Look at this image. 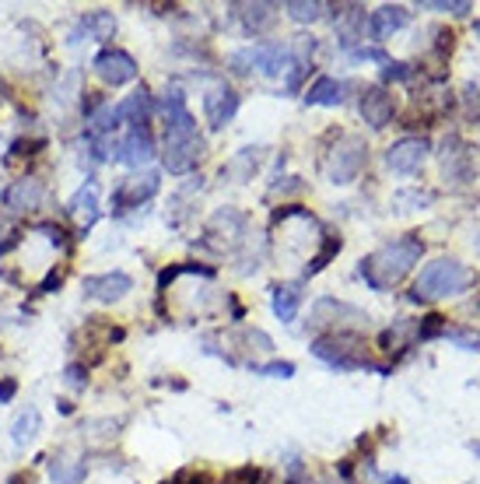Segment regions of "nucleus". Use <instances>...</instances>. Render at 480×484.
Segmentation results:
<instances>
[{
    "label": "nucleus",
    "instance_id": "1",
    "mask_svg": "<svg viewBox=\"0 0 480 484\" xmlns=\"http://www.w3.org/2000/svg\"><path fill=\"white\" fill-rule=\"evenodd\" d=\"M165 116H169V123H165V151H161V159H165V169L172 176H186L189 169H197V161L204 159L207 144L200 138V130H197L193 113L186 109V95L179 88L165 92Z\"/></svg>",
    "mask_w": 480,
    "mask_h": 484
},
{
    "label": "nucleus",
    "instance_id": "2",
    "mask_svg": "<svg viewBox=\"0 0 480 484\" xmlns=\"http://www.w3.org/2000/svg\"><path fill=\"white\" fill-rule=\"evenodd\" d=\"M424 256V242H421V235H400V239H393L386 242L383 250H375L372 256L362 260V277H365V284L372 292H389L393 284H400L403 277L414 271V263Z\"/></svg>",
    "mask_w": 480,
    "mask_h": 484
},
{
    "label": "nucleus",
    "instance_id": "3",
    "mask_svg": "<svg viewBox=\"0 0 480 484\" xmlns=\"http://www.w3.org/2000/svg\"><path fill=\"white\" fill-rule=\"evenodd\" d=\"M474 284H477V274H474L466 263H459L456 256H438V260H432V263L421 271V277L414 281L411 299L414 302L453 299V295L470 292Z\"/></svg>",
    "mask_w": 480,
    "mask_h": 484
},
{
    "label": "nucleus",
    "instance_id": "4",
    "mask_svg": "<svg viewBox=\"0 0 480 484\" xmlns=\"http://www.w3.org/2000/svg\"><path fill=\"white\" fill-rule=\"evenodd\" d=\"M312 355L341 372L375 369V366L368 362L365 341H362L358 334H351V330H333V334H326V337H316V341H312Z\"/></svg>",
    "mask_w": 480,
    "mask_h": 484
},
{
    "label": "nucleus",
    "instance_id": "5",
    "mask_svg": "<svg viewBox=\"0 0 480 484\" xmlns=\"http://www.w3.org/2000/svg\"><path fill=\"white\" fill-rule=\"evenodd\" d=\"M365 161H368L365 140L358 138V134H341V138H337V144L330 148V159H326V176H330V183L347 186V183H354V180L362 176Z\"/></svg>",
    "mask_w": 480,
    "mask_h": 484
},
{
    "label": "nucleus",
    "instance_id": "6",
    "mask_svg": "<svg viewBox=\"0 0 480 484\" xmlns=\"http://www.w3.org/2000/svg\"><path fill=\"white\" fill-rule=\"evenodd\" d=\"M158 186H161L158 172H134V176L119 180V186L113 190V214H123V211L148 204L158 193Z\"/></svg>",
    "mask_w": 480,
    "mask_h": 484
},
{
    "label": "nucleus",
    "instance_id": "7",
    "mask_svg": "<svg viewBox=\"0 0 480 484\" xmlns=\"http://www.w3.org/2000/svg\"><path fill=\"white\" fill-rule=\"evenodd\" d=\"M442 172H445V180H453L456 186H466L474 180V151L456 134H449V138L442 140Z\"/></svg>",
    "mask_w": 480,
    "mask_h": 484
},
{
    "label": "nucleus",
    "instance_id": "8",
    "mask_svg": "<svg viewBox=\"0 0 480 484\" xmlns=\"http://www.w3.org/2000/svg\"><path fill=\"white\" fill-rule=\"evenodd\" d=\"M428 151H432V144L424 138H403L386 148V165L393 172H400V176H414L424 165Z\"/></svg>",
    "mask_w": 480,
    "mask_h": 484
},
{
    "label": "nucleus",
    "instance_id": "9",
    "mask_svg": "<svg viewBox=\"0 0 480 484\" xmlns=\"http://www.w3.org/2000/svg\"><path fill=\"white\" fill-rule=\"evenodd\" d=\"M95 74L106 81V85H127V81H134L138 77V60L127 53V49H102L98 57H95Z\"/></svg>",
    "mask_w": 480,
    "mask_h": 484
},
{
    "label": "nucleus",
    "instance_id": "10",
    "mask_svg": "<svg viewBox=\"0 0 480 484\" xmlns=\"http://www.w3.org/2000/svg\"><path fill=\"white\" fill-rule=\"evenodd\" d=\"M358 109H362V119H365L372 130H383L393 123V113H396V106H393V95L383 88V85H372L362 92L358 98Z\"/></svg>",
    "mask_w": 480,
    "mask_h": 484
},
{
    "label": "nucleus",
    "instance_id": "11",
    "mask_svg": "<svg viewBox=\"0 0 480 484\" xmlns=\"http://www.w3.org/2000/svg\"><path fill=\"white\" fill-rule=\"evenodd\" d=\"M235 113H239V92H235V88H229V85H214V88L204 95V116L214 130L229 127L231 119H235Z\"/></svg>",
    "mask_w": 480,
    "mask_h": 484
},
{
    "label": "nucleus",
    "instance_id": "12",
    "mask_svg": "<svg viewBox=\"0 0 480 484\" xmlns=\"http://www.w3.org/2000/svg\"><path fill=\"white\" fill-rule=\"evenodd\" d=\"M119 159L127 161V165H148V161L155 159V138H151V127L148 123H130V130H127V138H123V148H119Z\"/></svg>",
    "mask_w": 480,
    "mask_h": 484
},
{
    "label": "nucleus",
    "instance_id": "13",
    "mask_svg": "<svg viewBox=\"0 0 480 484\" xmlns=\"http://www.w3.org/2000/svg\"><path fill=\"white\" fill-rule=\"evenodd\" d=\"M326 323H333V326H343V323L362 326V323H368V313H362L358 305H347V302L320 299L312 305V326H326Z\"/></svg>",
    "mask_w": 480,
    "mask_h": 484
},
{
    "label": "nucleus",
    "instance_id": "14",
    "mask_svg": "<svg viewBox=\"0 0 480 484\" xmlns=\"http://www.w3.org/2000/svg\"><path fill=\"white\" fill-rule=\"evenodd\" d=\"M130 288H134V281H130V274H123V271L85 277V295L95 302H119Z\"/></svg>",
    "mask_w": 480,
    "mask_h": 484
},
{
    "label": "nucleus",
    "instance_id": "15",
    "mask_svg": "<svg viewBox=\"0 0 480 484\" xmlns=\"http://www.w3.org/2000/svg\"><path fill=\"white\" fill-rule=\"evenodd\" d=\"M407 22H411V11H407V7H400V4H383V7H375L372 18H368V36H372L375 43H383L393 32H400Z\"/></svg>",
    "mask_w": 480,
    "mask_h": 484
},
{
    "label": "nucleus",
    "instance_id": "16",
    "mask_svg": "<svg viewBox=\"0 0 480 484\" xmlns=\"http://www.w3.org/2000/svg\"><path fill=\"white\" fill-rule=\"evenodd\" d=\"M67 214L81 225V229H92L95 221H98V186L95 183H85L74 197H70V204H67Z\"/></svg>",
    "mask_w": 480,
    "mask_h": 484
},
{
    "label": "nucleus",
    "instance_id": "17",
    "mask_svg": "<svg viewBox=\"0 0 480 484\" xmlns=\"http://www.w3.org/2000/svg\"><path fill=\"white\" fill-rule=\"evenodd\" d=\"M39 201H43V183L32 180V176L15 180V183L4 190V204L11 211H32V208H39Z\"/></svg>",
    "mask_w": 480,
    "mask_h": 484
},
{
    "label": "nucleus",
    "instance_id": "18",
    "mask_svg": "<svg viewBox=\"0 0 480 484\" xmlns=\"http://www.w3.org/2000/svg\"><path fill=\"white\" fill-rule=\"evenodd\" d=\"M151 113H155V98H151L148 88H140V92H134L130 98H123V102L116 106L113 119H116V127H119L123 119H130V123H148V116Z\"/></svg>",
    "mask_w": 480,
    "mask_h": 484
},
{
    "label": "nucleus",
    "instance_id": "19",
    "mask_svg": "<svg viewBox=\"0 0 480 484\" xmlns=\"http://www.w3.org/2000/svg\"><path fill=\"white\" fill-rule=\"evenodd\" d=\"M260 159H263V148H242L235 159L225 161L221 176H225L229 183H246V180H252V172L260 169Z\"/></svg>",
    "mask_w": 480,
    "mask_h": 484
},
{
    "label": "nucleus",
    "instance_id": "20",
    "mask_svg": "<svg viewBox=\"0 0 480 484\" xmlns=\"http://www.w3.org/2000/svg\"><path fill=\"white\" fill-rule=\"evenodd\" d=\"M271 305H274V316L281 323H295L298 309H301V284H277Z\"/></svg>",
    "mask_w": 480,
    "mask_h": 484
},
{
    "label": "nucleus",
    "instance_id": "21",
    "mask_svg": "<svg viewBox=\"0 0 480 484\" xmlns=\"http://www.w3.org/2000/svg\"><path fill=\"white\" fill-rule=\"evenodd\" d=\"M343 95H347V85L337 81V77H320L309 92H305V106H341Z\"/></svg>",
    "mask_w": 480,
    "mask_h": 484
},
{
    "label": "nucleus",
    "instance_id": "22",
    "mask_svg": "<svg viewBox=\"0 0 480 484\" xmlns=\"http://www.w3.org/2000/svg\"><path fill=\"white\" fill-rule=\"evenodd\" d=\"M39 428H43V415H39V407H25L22 415L15 417V425H11V438H15V446H32L36 436H39Z\"/></svg>",
    "mask_w": 480,
    "mask_h": 484
},
{
    "label": "nucleus",
    "instance_id": "23",
    "mask_svg": "<svg viewBox=\"0 0 480 484\" xmlns=\"http://www.w3.org/2000/svg\"><path fill=\"white\" fill-rule=\"evenodd\" d=\"M417 345V320H396L383 334V347L386 351H403V347Z\"/></svg>",
    "mask_w": 480,
    "mask_h": 484
},
{
    "label": "nucleus",
    "instance_id": "24",
    "mask_svg": "<svg viewBox=\"0 0 480 484\" xmlns=\"http://www.w3.org/2000/svg\"><path fill=\"white\" fill-rule=\"evenodd\" d=\"M49 474H53V481L56 484H81L85 481V463L81 460H70V457H53L49 460Z\"/></svg>",
    "mask_w": 480,
    "mask_h": 484
},
{
    "label": "nucleus",
    "instance_id": "25",
    "mask_svg": "<svg viewBox=\"0 0 480 484\" xmlns=\"http://www.w3.org/2000/svg\"><path fill=\"white\" fill-rule=\"evenodd\" d=\"M277 18V4H246L242 7V22H246V32H263L271 28Z\"/></svg>",
    "mask_w": 480,
    "mask_h": 484
},
{
    "label": "nucleus",
    "instance_id": "26",
    "mask_svg": "<svg viewBox=\"0 0 480 484\" xmlns=\"http://www.w3.org/2000/svg\"><path fill=\"white\" fill-rule=\"evenodd\" d=\"M81 32L92 36V39H113V32H116L113 11H92V15H85V18H81Z\"/></svg>",
    "mask_w": 480,
    "mask_h": 484
},
{
    "label": "nucleus",
    "instance_id": "27",
    "mask_svg": "<svg viewBox=\"0 0 480 484\" xmlns=\"http://www.w3.org/2000/svg\"><path fill=\"white\" fill-rule=\"evenodd\" d=\"M341 235H322V250L316 256H312V260H309V263H305V277H312V274H320L322 267H326V263H330V260H333V256L341 253Z\"/></svg>",
    "mask_w": 480,
    "mask_h": 484
},
{
    "label": "nucleus",
    "instance_id": "28",
    "mask_svg": "<svg viewBox=\"0 0 480 484\" xmlns=\"http://www.w3.org/2000/svg\"><path fill=\"white\" fill-rule=\"evenodd\" d=\"M442 337L453 341L456 347H463V351H480V334L477 330H470V326H445Z\"/></svg>",
    "mask_w": 480,
    "mask_h": 484
},
{
    "label": "nucleus",
    "instance_id": "29",
    "mask_svg": "<svg viewBox=\"0 0 480 484\" xmlns=\"http://www.w3.org/2000/svg\"><path fill=\"white\" fill-rule=\"evenodd\" d=\"M284 11L295 18V22H320L322 15H326V4H301V0H291V4H284Z\"/></svg>",
    "mask_w": 480,
    "mask_h": 484
},
{
    "label": "nucleus",
    "instance_id": "30",
    "mask_svg": "<svg viewBox=\"0 0 480 484\" xmlns=\"http://www.w3.org/2000/svg\"><path fill=\"white\" fill-rule=\"evenodd\" d=\"M421 7H424V11H442V15H453V18H466V15L474 11V4H470V0H453V4H445V0H424Z\"/></svg>",
    "mask_w": 480,
    "mask_h": 484
},
{
    "label": "nucleus",
    "instance_id": "31",
    "mask_svg": "<svg viewBox=\"0 0 480 484\" xmlns=\"http://www.w3.org/2000/svg\"><path fill=\"white\" fill-rule=\"evenodd\" d=\"M414 74H417V67H411V64H403V60H389L386 67H383V81H411Z\"/></svg>",
    "mask_w": 480,
    "mask_h": 484
},
{
    "label": "nucleus",
    "instance_id": "32",
    "mask_svg": "<svg viewBox=\"0 0 480 484\" xmlns=\"http://www.w3.org/2000/svg\"><path fill=\"white\" fill-rule=\"evenodd\" d=\"M252 372L271 376V379H291V376H295V366H291V362H271V366H252Z\"/></svg>",
    "mask_w": 480,
    "mask_h": 484
},
{
    "label": "nucleus",
    "instance_id": "33",
    "mask_svg": "<svg viewBox=\"0 0 480 484\" xmlns=\"http://www.w3.org/2000/svg\"><path fill=\"white\" fill-rule=\"evenodd\" d=\"M463 102H466V116H470V119H480V88L470 85V88L463 92Z\"/></svg>",
    "mask_w": 480,
    "mask_h": 484
},
{
    "label": "nucleus",
    "instance_id": "34",
    "mask_svg": "<svg viewBox=\"0 0 480 484\" xmlns=\"http://www.w3.org/2000/svg\"><path fill=\"white\" fill-rule=\"evenodd\" d=\"M351 57H354V60H379V64H389L386 53H383V49H375V46H358V49H351Z\"/></svg>",
    "mask_w": 480,
    "mask_h": 484
},
{
    "label": "nucleus",
    "instance_id": "35",
    "mask_svg": "<svg viewBox=\"0 0 480 484\" xmlns=\"http://www.w3.org/2000/svg\"><path fill=\"white\" fill-rule=\"evenodd\" d=\"M256 478H260V474H256L252 467H242V470L229 474V478H225V484H256Z\"/></svg>",
    "mask_w": 480,
    "mask_h": 484
},
{
    "label": "nucleus",
    "instance_id": "36",
    "mask_svg": "<svg viewBox=\"0 0 480 484\" xmlns=\"http://www.w3.org/2000/svg\"><path fill=\"white\" fill-rule=\"evenodd\" d=\"M67 383L74 386V390H81V386L88 383V376H85V369H81V366H70V369H67Z\"/></svg>",
    "mask_w": 480,
    "mask_h": 484
},
{
    "label": "nucleus",
    "instance_id": "37",
    "mask_svg": "<svg viewBox=\"0 0 480 484\" xmlns=\"http://www.w3.org/2000/svg\"><path fill=\"white\" fill-rule=\"evenodd\" d=\"M15 390H18V383H15V379H4V383H0V404H7V400L15 396Z\"/></svg>",
    "mask_w": 480,
    "mask_h": 484
},
{
    "label": "nucleus",
    "instance_id": "38",
    "mask_svg": "<svg viewBox=\"0 0 480 484\" xmlns=\"http://www.w3.org/2000/svg\"><path fill=\"white\" fill-rule=\"evenodd\" d=\"M470 449H474V453H477V457H480V442H474V446H470Z\"/></svg>",
    "mask_w": 480,
    "mask_h": 484
},
{
    "label": "nucleus",
    "instance_id": "39",
    "mask_svg": "<svg viewBox=\"0 0 480 484\" xmlns=\"http://www.w3.org/2000/svg\"><path fill=\"white\" fill-rule=\"evenodd\" d=\"M474 246H477V253H480V235H477V239H474Z\"/></svg>",
    "mask_w": 480,
    "mask_h": 484
},
{
    "label": "nucleus",
    "instance_id": "40",
    "mask_svg": "<svg viewBox=\"0 0 480 484\" xmlns=\"http://www.w3.org/2000/svg\"><path fill=\"white\" fill-rule=\"evenodd\" d=\"M474 32H477V36H480V22H477V25H474Z\"/></svg>",
    "mask_w": 480,
    "mask_h": 484
}]
</instances>
